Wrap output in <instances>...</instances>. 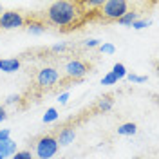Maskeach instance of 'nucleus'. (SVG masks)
<instances>
[{
	"instance_id": "nucleus-16",
	"label": "nucleus",
	"mask_w": 159,
	"mask_h": 159,
	"mask_svg": "<svg viewBox=\"0 0 159 159\" xmlns=\"http://www.w3.org/2000/svg\"><path fill=\"white\" fill-rule=\"evenodd\" d=\"M105 0H87V2H80L81 7H92V9H99L103 6Z\"/></svg>"
},
{
	"instance_id": "nucleus-20",
	"label": "nucleus",
	"mask_w": 159,
	"mask_h": 159,
	"mask_svg": "<svg viewBox=\"0 0 159 159\" xmlns=\"http://www.w3.org/2000/svg\"><path fill=\"white\" fill-rule=\"evenodd\" d=\"M99 51H101L103 54H114V52H116V47H114L112 43H101V45H99Z\"/></svg>"
},
{
	"instance_id": "nucleus-3",
	"label": "nucleus",
	"mask_w": 159,
	"mask_h": 159,
	"mask_svg": "<svg viewBox=\"0 0 159 159\" xmlns=\"http://www.w3.org/2000/svg\"><path fill=\"white\" fill-rule=\"evenodd\" d=\"M58 152V143L54 136H42L34 145V154L38 159H51Z\"/></svg>"
},
{
	"instance_id": "nucleus-22",
	"label": "nucleus",
	"mask_w": 159,
	"mask_h": 159,
	"mask_svg": "<svg viewBox=\"0 0 159 159\" xmlns=\"http://www.w3.org/2000/svg\"><path fill=\"white\" fill-rule=\"evenodd\" d=\"M83 45H85V47H90V49H92V47H99V40H94V38L85 40V42H83Z\"/></svg>"
},
{
	"instance_id": "nucleus-4",
	"label": "nucleus",
	"mask_w": 159,
	"mask_h": 159,
	"mask_svg": "<svg viewBox=\"0 0 159 159\" xmlns=\"http://www.w3.org/2000/svg\"><path fill=\"white\" fill-rule=\"evenodd\" d=\"M58 80H60V74L54 67H43V69H40L38 74H36V83H38V87H42V89L52 87Z\"/></svg>"
},
{
	"instance_id": "nucleus-5",
	"label": "nucleus",
	"mask_w": 159,
	"mask_h": 159,
	"mask_svg": "<svg viewBox=\"0 0 159 159\" xmlns=\"http://www.w3.org/2000/svg\"><path fill=\"white\" fill-rule=\"evenodd\" d=\"M24 16L16 13V11H4L0 15V29H16V27H22L24 25Z\"/></svg>"
},
{
	"instance_id": "nucleus-1",
	"label": "nucleus",
	"mask_w": 159,
	"mask_h": 159,
	"mask_svg": "<svg viewBox=\"0 0 159 159\" xmlns=\"http://www.w3.org/2000/svg\"><path fill=\"white\" fill-rule=\"evenodd\" d=\"M85 11H81L80 2H67V0H58L52 2L47 7V22L56 27H72L76 25Z\"/></svg>"
},
{
	"instance_id": "nucleus-25",
	"label": "nucleus",
	"mask_w": 159,
	"mask_h": 159,
	"mask_svg": "<svg viewBox=\"0 0 159 159\" xmlns=\"http://www.w3.org/2000/svg\"><path fill=\"white\" fill-rule=\"evenodd\" d=\"M65 49H67L65 43H56V45H52V51H54V52H63Z\"/></svg>"
},
{
	"instance_id": "nucleus-18",
	"label": "nucleus",
	"mask_w": 159,
	"mask_h": 159,
	"mask_svg": "<svg viewBox=\"0 0 159 159\" xmlns=\"http://www.w3.org/2000/svg\"><path fill=\"white\" fill-rule=\"evenodd\" d=\"M125 78H129L132 83H145V81H147V76H138V74H134V72H127Z\"/></svg>"
},
{
	"instance_id": "nucleus-9",
	"label": "nucleus",
	"mask_w": 159,
	"mask_h": 159,
	"mask_svg": "<svg viewBox=\"0 0 159 159\" xmlns=\"http://www.w3.org/2000/svg\"><path fill=\"white\" fill-rule=\"evenodd\" d=\"M16 154V143L13 139H7V141H2L0 143V157H13Z\"/></svg>"
},
{
	"instance_id": "nucleus-24",
	"label": "nucleus",
	"mask_w": 159,
	"mask_h": 159,
	"mask_svg": "<svg viewBox=\"0 0 159 159\" xmlns=\"http://www.w3.org/2000/svg\"><path fill=\"white\" fill-rule=\"evenodd\" d=\"M20 99L18 94H11V96H7V99H6V105H13V103H16Z\"/></svg>"
},
{
	"instance_id": "nucleus-23",
	"label": "nucleus",
	"mask_w": 159,
	"mask_h": 159,
	"mask_svg": "<svg viewBox=\"0 0 159 159\" xmlns=\"http://www.w3.org/2000/svg\"><path fill=\"white\" fill-rule=\"evenodd\" d=\"M9 136H11L9 129H2V130H0V143H2V141H7V139H11Z\"/></svg>"
},
{
	"instance_id": "nucleus-26",
	"label": "nucleus",
	"mask_w": 159,
	"mask_h": 159,
	"mask_svg": "<svg viewBox=\"0 0 159 159\" xmlns=\"http://www.w3.org/2000/svg\"><path fill=\"white\" fill-rule=\"evenodd\" d=\"M58 101L61 103V105H65V103L69 101V92H63V94H60V96H58Z\"/></svg>"
},
{
	"instance_id": "nucleus-10",
	"label": "nucleus",
	"mask_w": 159,
	"mask_h": 159,
	"mask_svg": "<svg viewBox=\"0 0 159 159\" xmlns=\"http://www.w3.org/2000/svg\"><path fill=\"white\" fill-rule=\"evenodd\" d=\"M138 132V125L136 123H123L121 127H118V134L119 136H134Z\"/></svg>"
},
{
	"instance_id": "nucleus-6",
	"label": "nucleus",
	"mask_w": 159,
	"mask_h": 159,
	"mask_svg": "<svg viewBox=\"0 0 159 159\" xmlns=\"http://www.w3.org/2000/svg\"><path fill=\"white\" fill-rule=\"evenodd\" d=\"M87 70H89L87 63L81 61V60H70V61H67V65H65V74L69 78H74V80L83 78L87 74Z\"/></svg>"
},
{
	"instance_id": "nucleus-11",
	"label": "nucleus",
	"mask_w": 159,
	"mask_h": 159,
	"mask_svg": "<svg viewBox=\"0 0 159 159\" xmlns=\"http://www.w3.org/2000/svg\"><path fill=\"white\" fill-rule=\"evenodd\" d=\"M136 20H138V13L129 11V13H125V15H123V16L118 20V24H121V25H132Z\"/></svg>"
},
{
	"instance_id": "nucleus-21",
	"label": "nucleus",
	"mask_w": 159,
	"mask_h": 159,
	"mask_svg": "<svg viewBox=\"0 0 159 159\" xmlns=\"http://www.w3.org/2000/svg\"><path fill=\"white\" fill-rule=\"evenodd\" d=\"M150 25V20H136V22H134V24H132V25H130V27H134V29H145V27H148Z\"/></svg>"
},
{
	"instance_id": "nucleus-15",
	"label": "nucleus",
	"mask_w": 159,
	"mask_h": 159,
	"mask_svg": "<svg viewBox=\"0 0 159 159\" xmlns=\"http://www.w3.org/2000/svg\"><path fill=\"white\" fill-rule=\"evenodd\" d=\"M58 119V110L56 109H47V112L43 114V123H52V121H56Z\"/></svg>"
},
{
	"instance_id": "nucleus-13",
	"label": "nucleus",
	"mask_w": 159,
	"mask_h": 159,
	"mask_svg": "<svg viewBox=\"0 0 159 159\" xmlns=\"http://www.w3.org/2000/svg\"><path fill=\"white\" fill-rule=\"evenodd\" d=\"M110 72L118 78V81L121 78H125V76H127V69H125V65H123V63H116V65L112 67V70H110Z\"/></svg>"
},
{
	"instance_id": "nucleus-29",
	"label": "nucleus",
	"mask_w": 159,
	"mask_h": 159,
	"mask_svg": "<svg viewBox=\"0 0 159 159\" xmlns=\"http://www.w3.org/2000/svg\"><path fill=\"white\" fill-rule=\"evenodd\" d=\"M0 159H2V157H0Z\"/></svg>"
},
{
	"instance_id": "nucleus-2",
	"label": "nucleus",
	"mask_w": 159,
	"mask_h": 159,
	"mask_svg": "<svg viewBox=\"0 0 159 159\" xmlns=\"http://www.w3.org/2000/svg\"><path fill=\"white\" fill-rule=\"evenodd\" d=\"M130 2L127 0H105L99 7V15L107 20H119L125 13H129Z\"/></svg>"
},
{
	"instance_id": "nucleus-19",
	"label": "nucleus",
	"mask_w": 159,
	"mask_h": 159,
	"mask_svg": "<svg viewBox=\"0 0 159 159\" xmlns=\"http://www.w3.org/2000/svg\"><path fill=\"white\" fill-rule=\"evenodd\" d=\"M13 159H34V157H33V154L29 150H16V154L13 156Z\"/></svg>"
},
{
	"instance_id": "nucleus-17",
	"label": "nucleus",
	"mask_w": 159,
	"mask_h": 159,
	"mask_svg": "<svg viewBox=\"0 0 159 159\" xmlns=\"http://www.w3.org/2000/svg\"><path fill=\"white\" fill-rule=\"evenodd\" d=\"M114 83H118V78H116L112 72H107V74L101 78V85H114Z\"/></svg>"
},
{
	"instance_id": "nucleus-12",
	"label": "nucleus",
	"mask_w": 159,
	"mask_h": 159,
	"mask_svg": "<svg viewBox=\"0 0 159 159\" xmlns=\"http://www.w3.org/2000/svg\"><path fill=\"white\" fill-rule=\"evenodd\" d=\"M27 31H29L31 34H42L45 27H43V24H40V22H29L27 24Z\"/></svg>"
},
{
	"instance_id": "nucleus-28",
	"label": "nucleus",
	"mask_w": 159,
	"mask_h": 159,
	"mask_svg": "<svg viewBox=\"0 0 159 159\" xmlns=\"http://www.w3.org/2000/svg\"><path fill=\"white\" fill-rule=\"evenodd\" d=\"M2 13H4V11H2V4H0V15H2Z\"/></svg>"
},
{
	"instance_id": "nucleus-27",
	"label": "nucleus",
	"mask_w": 159,
	"mask_h": 159,
	"mask_svg": "<svg viewBox=\"0 0 159 159\" xmlns=\"http://www.w3.org/2000/svg\"><path fill=\"white\" fill-rule=\"evenodd\" d=\"M6 119H7V112H6V107H2V105H0V123H2V121H6Z\"/></svg>"
},
{
	"instance_id": "nucleus-7",
	"label": "nucleus",
	"mask_w": 159,
	"mask_h": 159,
	"mask_svg": "<svg viewBox=\"0 0 159 159\" xmlns=\"http://www.w3.org/2000/svg\"><path fill=\"white\" fill-rule=\"evenodd\" d=\"M74 138H76V130L67 127V129L60 130L58 138H56V143H58V147L60 145H61V147H67V145H70V143L74 141Z\"/></svg>"
},
{
	"instance_id": "nucleus-8",
	"label": "nucleus",
	"mask_w": 159,
	"mask_h": 159,
	"mask_svg": "<svg viewBox=\"0 0 159 159\" xmlns=\"http://www.w3.org/2000/svg\"><path fill=\"white\" fill-rule=\"evenodd\" d=\"M20 69V60L18 58H2L0 60V70L2 72H16Z\"/></svg>"
},
{
	"instance_id": "nucleus-14",
	"label": "nucleus",
	"mask_w": 159,
	"mask_h": 159,
	"mask_svg": "<svg viewBox=\"0 0 159 159\" xmlns=\"http://www.w3.org/2000/svg\"><path fill=\"white\" fill-rule=\"evenodd\" d=\"M112 99L110 98H103V99H99L98 101V105H96V109L98 110H101V112H109L110 109H112Z\"/></svg>"
}]
</instances>
